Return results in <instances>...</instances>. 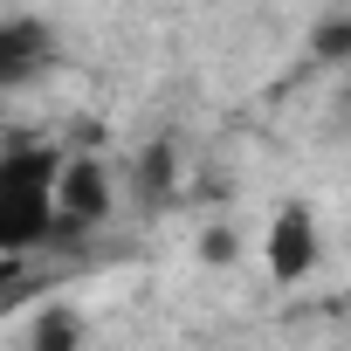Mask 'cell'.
Here are the masks:
<instances>
[{
  "label": "cell",
  "instance_id": "7a4b0ae2",
  "mask_svg": "<svg viewBox=\"0 0 351 351\" xmlns=\"http://www.w3.org/2000/svg\"><path fill=\"white\" fill-rule=\"evenodd\" d=\"M317 262H324V221H317V207L310 200H282L269 214V228H262V269L282 289H296V282L317 276Z\"/></svg>",
  "mask_w": 351,
  "mask_h": 351
},
{
  "label": "cell",
  "instance_id": "ba28073f",
  "mask_svg": "<svg viewBox=\"0 0 351 351\" xmlns=\"http://www.w3.org/2000/svg\"><path fill=\"white\" fill-rule=\"evenodd\" d=\"M317 49H324V56H344V62H351V21H330V28L317 35Z\"/></svg>",
  "mask_w": 351,
  "mask_h": 351
},
{
  "label": "cell",
  "instance_id": "8992f818",
  "mask_svg": "<svg viewBox=\"0 0 351 351\" xmlns=\"http://www.w3.org/2000/svg\"><path fill=\"white\" fill-rule=\"evenodd\" d=\"M241 255V241H234V228H207L200 234V262H214V269H228Z\"/></svg>",
  "mask_w": 351,
  "mask_h": 351
},
{
  "label": "cell",
  "instance_id": "3957f363",
  "mask_svg": "<svg viewBox=\"0 0 351 351\" xmlns=\"http://www.w3.org/2000/svg\"><path fill=\"white\" fill-rule=\"evenodd\" d=\"M110 207H117L110 172H104L90 152H69V158L56 165V234H62V228H97V221H110Z\"/></svg>",
  "mask_w": 351,
  "mask_h": 351
},
{
  "label": "cell",
  "instance_id": "6da1fadb",
  "mask_svg": "<svg viewBox=\"0 0 351 351\" xmlns=\"http://www.w3.org/2000/svg\"><path fill=\"white\" fill-rule=\"evenodd\" d=\"M56 165L62 152L49 145L0 152V255H28L56 234Z\"/></svg>",
  "mask_w": 351,
  "mask_h": 351
},
{
  "label": "cell",
  "instance_id": "5b68a950",
  "mask_svg": "<svg viewBox=\"0 0 351 351\" xmlns=\"http://www.w3.org/2000/svg\"><path fill=\"white\" fill-rule=\"evenodd\" d=\"M83 337H90V324L76 303H42L28 324V351H83Z\"/></svg>",
  "mask_w": 351,
  "mask_h": 351
},
{
  "label": "cell",
  "instance_id": "277c9868",
  "mask_svg": "<svg viewBox=\"0 0 351 351\" xmlns=\"http://www.w3.org/2000/svg\"><path fill=\"white\" fill-rule=\"evenodd\" d=\"M56 69V28L42 14H0V90H28Z\"/></svg>",
  "mask_w": 351,
  "mask_h": 351
},
{
  "label": "cell",
  "instance_id": "52a82bcc",
  "mask_svg": "<svg viewBox=\"0 0 351 351\" xmlns=\"http://www.w3.org/2000/svg\"><path fill=\"white\" fill-rule=\"evenodd\" d=\"M145 193H152V200H165V193H172V152H165V145L145 158Z\"/></svg>",
  "mask_w": 351,
  "mask_h": 351
}]
</instances>
